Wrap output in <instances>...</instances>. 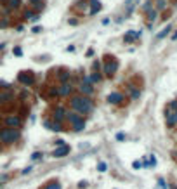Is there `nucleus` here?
Wrapping results in <instances>:
<instances>
[{"label":"nucleus","mask_w":177,"mask_h":189,"mask_svg":"<svg viewBox=\"0 0 177 189\" xmlns=\"http://www.w3.org/2000/svg\"><path fill=\"white\" fill-rule=\"evenodd\" d=\"M66 118L73 125V130H75V132H80V130L85 129V120L82 118L78 113H75V111H66Z\"/></svg>","instance_id":"7ed1b4c3"},{"label":"nucleus","mask_w":177,"mask_h":189,"mask_svg":"<svg viewBox=\"0 0 177 189\" xmlns=\"http://www.w3.org/2000/svg\"><path fill=\"white\" fill-rule=\"evenodd\" d=\"M170 30H172V26H170V24H167V26L163 28V30H161L160 33H158V38H163V37H167V35H168V31H170Z\"/></svg>","instance_id":"dca6fc26"},{"label":"nucleus","mask_w":177,"mask_h":189,"mask_svg":"<svg viewBox=\"0 0 177 189\" xmlns=\"http://www.w3.org/2000/svg\"><path fill=\"white\" fill-rule=\"evenodd\" d=\"M165 5H167L165 0H158V2H156V11H163V9H165Z\"/></svg>","instance_id":"6ab92c4d"},{"label":"nucleus","mask_w":177,"mask_h":189,"mask_svg":"<svg viewBox=\"0 0 177 189\" xmlns=\"http://www.w3.org/2000/svg\"><path fill=\"white\" fill-rule=\"evenodd\" d=\"M78 89H80V92L82 94H85V96H90L92 92H94V89H92V85L89 83V82H82Z\"/></svg>","instance_id":"9d476101"},{"label":"nucleus","mask_w":177,"mask_h":189,"mask_svg":"<svg viewBox=\"0 0 177 189\" xmlns=\"http://www.w3.org/2000/svg\"><path fill=\"white\" fill-rule=\"evenodd\" d=\"M142 9H144L146 12H149V11H151V2H146V4H144V7H142Z\"/></svg>","instance_id":"a878e982"},{"label":"nucleus","mask_w":177,"mask_h":189,"mask_svg":"<svg viewBox=\"0 0 177 189\" xmlns=\"http://www.w3.org/2000/svg\"><path fill=\"white\" fill-rule=\"evenodd\" d=\"M175 122H177V113H175Z\"/></svg>","instance_id":"2f4dec72"},{"label":"nucleus","mask_w":177,"mask_h":189,"mask_svg":"<svg viewBox=\"0 0 177 189\" xmlns=\"http://www.w3.org/2000/svg\"><path fill=\"white\" fill-rule=\"evenodd\" d=\"M56 90H57L59 96H70V94H71V85H70V83H63V85L57 87Z\"/></svg>","instance_id":"9b49d317"},{"label":"nucleus","mask_w":177,"mask_h":189,"mask_svg":"<svg viewBox=\"0 0 177 189\" xmlns=\"http://www.w3.org/2000/svg\"><path fill=\"white\" fill-rule=\"evenodd\" d=\"M92 4H94V5H92V9H90V14H96V12L101 9V4H99L97 0H92Z\"/></svg>","instance_id":"f3484780"},{"label":"nucleus","mask_w":177,"mask_h":189,"mask_svg":"<svg viewBox=\"0 0 177 189\" xmlns=\"http://www.w3.org/2000/svg\"><path fill=\"white\" fill-rule=\"evenodd\" d=\"M65 116H66L65 108H63V106H57V108H56V111H54V120H56L57 123H63Z\"/></svg>","instance_id":"423d86ee"},{"label":"nucleus","mask_w":177,"mask_h":189,"mask_svg":"<svg viewBox=\"0 0 177 189\" xmlns=\"http://www.w3.org/2000/svg\"><path fill=\"white\" fill-rule=\"evenodd\" d=\"M9 99H12V94L7 92V94H0V103H7Z\"/></svg>","instance_id":"a211bd4d"},{"label":"nucleus","mask_w":177,"mask_h":189,"mask_svg":"<svg viewBox=\"0 0 177 189\" xmlns=\"http://www.w3.org/2000/svg\"><path fill=\"white\" fill-rule=\"evenodd\" d=\"M68 153H70V146H66V144H65V146L57 147V149L52 153V156H54V158H63V156H66Z\"/></svg>","instance_id":"6e6552de"},{"label":"nucleus","mask_w":177,"mask_h":189,"mask_svg":"<svg viewBox=\"0 0 177 189\" xmlns=\"http://www.w3.org/2000/svg\"><path fill=\"white\" fill-rule=\"evenodd\" d=\"M21 137V132L17 129H4L0 130V140L4 144H14L17 139Z\"/></svg>","instance_id":"f03ea898"},{"label":"nucleus","mask_w":177,"mask_h":189,"mask_svg":"<svg viewBox=\"0 0 177 189\" xmlns=\"http://www.w3.org/2000/svg\"><path fill=\"white\" fill-rule=\"evenodd\" d=\"M167 123L170 125V127L177 123L175 122V113H167Z\"/></svg>","instance_id":"4468645a"},{"label":"nucleus","mask_w":177,"mask_h":189,"mask_svg":"<svg viewBox=\"0 0 177 189\" xmlns=\"http://www.w3.org/2000/svg\"><path fill=\"white\" fill-rule=\"evenodd\" d=\"M116 139H118V140H124V139H125V135H124V134H118V135H116Z\"/></svg>","instance_id":"7c9ffc66"},{"label":"nucleus","mask_w":177,"mask_h":189,"mask_svg":"<svg viewBox=\"0 0 177 189\" xmlns=\"http://www.w3.org/2000/svg\"><path fill=\"white\" fill-rule=\"evenodd\" d=\"M0 151H2V146H0Z\"/></svg>","instance_id":"473e14b6"},{"label":"nucleus","mask_w":177,"mask_h":189,"mask_svg":"<svg viewBox=\"0 0 177 189\" xmlns=\"http://www.w3.org/2000/svg\"><path fill=\"white\" fill-rule=\"evenodd\" d=\"M97 168H99V172H106V163H104V162H101Z\"/></svg>","instance_id":"393cba45"},{"label":"nucleus","mask_w":177,"mask_h":189,"mask_svg":"<svg viewBox=\"0 0 177 189\" xmlns=\"http://www.w3.org/2000/svg\"><path fill=\"white\" fill-rule=\"evenodd\" d=\"M19 80H21L24 85H31V83H33V76L31 75H24V73H23V75H19Z\"/></svg>","instance_id":"ddd939ff"},{"label":"nucleus","mask_w":177,"mask_h":189,"mask_svg":"<svg viewBox=\"0 0 177 189\" xmlns=\"http://www.w3.org/2000/svg\"><path fill=\"white\" fill-rule=\"evenodd\" d=\"M116 70H118V63H116V61H111V63H108V64L104 66V73H106L108 76H111Z\"/></svg>","instance_id":"1a4fd4ad"},{"label":"nucleus","mask_w":177,"mask_h":189,"mask_svg":"<svg viewBox=\"0 0 177 189\" xmlns=\"http://www.w3.org/2000/svg\"><path fill=\"white\" fill-rule=\"evenodd\" d=\"M71 106L75 109V113L78 114H89L92 113V109H94V103H92V99L89 97H71Z\"/></svg>","instance_id":"f257e3e1"},{"label":"nucleus","mask_w":177,"mask_h":189,"mask_svg":"<svg viewBox=\"0 0 177 189\" xmlns=\"http://www.w3.org/2000/svg\"><path fill=\"white\" fill-rule=\"evenodd\" d=\"M45 189H61V186H59L57 182H50V184H49V186H47Z\"/></svg>","instance_id":"4be33fe9"},{"label":"nucleus","mask_w":177,"mask_h":189,"mask_svg":"<svg viewBox=\"0 0 177 189\" xmlns=\"http://www.w3.org/2000/svg\"><path fill=\"white\" fill-rule=\"evenodd\" d=\"M4 123L7 125V129H17V127L21 125V118L16 116V114H11V116H7V118L4 120Z\"/></svg>","instance_id":"20e7f679"},{"label":"nucleus","mask_w":177,"mask_h":189,"mask_svg":"<svg viewBox=\"0 0 177 189\" xmlns=\"http://www.w3.org/2000/svg\"><path fill=\"white\" fill-rule=\"evenodd\" d=\"M132 167H134V168H141V162H134V163H132Z\"/></svg>","instance_id":"c756f323"},{"label":"nucleus","mask_w":177,"mask_h":189,"mask_svg":"<svg viewBox=\"0 0 177 189\" xmlns=\"http://www.w3.org/2000/svg\"><path fill=\"white\" fill-rule=\"evenodd\" d=\"M141 37V31H130L125 35V42H132V40H135V38Z\"/></svg>","instance_id":"f8f14e48"},{"label":"nucleus","mask_w":177,"mask_h":189,"mask_svg":"<svg viewBox=\"0 0 177 189\" xmlns=\"http://www.w3.org/2000/svg\"><path fill=\"white\" fill-rule=\"evenodd\" d=\"M156 14H158V11H149V12H148V19L153 23L156 19Z\"/></svg>","instance_id":"aec40b11"},{"label":"nucleus","mask_w":177,"mask_h":189,"mask_svg":"<svg viewBox=\"0 0 177 189\" xmlns=\"http://www.w3.org/2000/svg\"><path fill=\"white\" fill-rule=\"evenodd\" d=\"M122 101H124V94H120V92H111L108 96V103L111 104H120Z\"/></svg>","instance_id":"39448f33"},{"label":"nucleus","mask_w":177,"mask_h":189,"mask_svg":"<svg viewBox=\"0 0 177 189\" xmlns=\"http://www.w3.org/2000/svg\"><path fill=\"white\" fill-rule=\"evenodd\" d=\"M11 7H19V0H11Z\"/></svg>","instance_id":"cd10ccee"},{"label":"nucleus","mask_w":177,"mask_h":189,"mask_svg":"<svg viewBox=\"0 0 177 189\" xmlns=\"http://www.w3.org/2000/svg\"><path fill=\"white\" fill-rule=\"evenodd\" d=\"M137 4H139V0H125V14L130 16V14L134 12V9H135Z\"/></svg>","instance_id":"0eeeda50"},{"label":"nucleus","mask_w":177,"mask_h":189,"mask_svg":"<svg viewBox=\"0 0 177 189\" xmlns=\"http://www.w3.org/2000/svg\"><path fill=\"white\" fill-rule=\"evenodd\" d=\"M90 80H92V82H101V75H99V73L92 75V76H90Z\"/></svg>","instance_id":"b1692460"},{"label":"nucleus","mask_w":177,"mask_h":189,"mask_svg":"<svg viewBox=\"0 0 177 189\" xmlns=\"http://www.w3.org/2000/svg\"><path fill=\"white\" fill-rule=\"evenodd\" d=\"M49 130H54V132H61V130H65L63 129V123H57V122H54V123H50V129Z\"/></svg>","instance_id":"2eb2a0df"},{"label":"nucleus","mask_w":177,"mask_h":189,"mask_svg":"<svg viewBox=\"0 0 177 189\" xmlns=\"http://www.w3.org/2000/svg\"><path fill=\"white\" fill-rule=\"evenodd\" d=\"M30 172H31V167L24 168V170H23V175H26V173H30Z\"/></svg>","instance_id":"c85d7f7f"},{"label":"nucleus","mask_w":177,"mask_h":189,"mask_svg":"<svg viewBox=\"0 0 177 189\" xmlns=\"http://www.w3.org/2000/svg\"><path fill=\"white\" fill-rule=\"evenodd\" d=\"M40 158H42L40 153H33V154H31V160H40Z\"/></svg>","instance_id":"bb28decb"},{"label":"nucleus","mask_w":177,"mask_h":189,"mask_svg":"<svg viewBox=\"0 0 177 189\" xmlns=\"http://www.w3.org/2000/svg\"><path fill=\"white\" fill-rule=\"evenodd\" d=\"M130 92H132V99H139V96H141L139 90H135V89H132V87H130Z\"/></svg>","instance_id":"412c9836"},{"label":"nucleus","mask_w":177,"mask_h":189,"mask_svg":"<svg viewBox=\"0 0 177 189\" xmlns=\"http://www.w3.org/2000/svg\"><path fill=\"white\" fill-rule=\"evenodd\" d=\"M59 78H61V80H63V82H66V80H68V78H70V73H68V71H63V75L59 76Z\"/></svg>","instance_id":"5701e85b"}]
</instances>
